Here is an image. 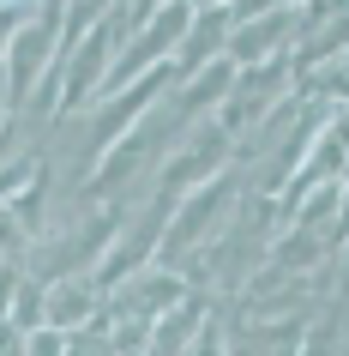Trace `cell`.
Listing matches in <instances>:
<instances>
[{
  "label": "cell",
  "instance_id": "obj_12",
  "mask_svg": "<svg viewBox=\"0 0 349 356\" xmlns=\"http://www.w3.org/2000/svg\"><path fill=\"white\" fill-rule=\"evenodd\" d=\"M12 151V121H0V157Z\"/></svg>",
  "mask_w": 349,
  "mask_h": 356
},
{
  "label": "cell",
  "instance_id": "obj_4",
  "mask_svg": "<svg viewBox=\"0 0 349 356\" xmlns=\"http://www.w3.org/2000/svg\"><path fill=\"white\" fill-rule=\"evenodd\" d=\"M223 157H229V133H223L217 121L199 127V133H187V151L175 157V169H169V193H175V188H193V181H211Z\"/></svg>",
  "mask_w": 349,
  "mask_h": 356
},
{
  "label": "cell",
  "instance_id": "obj_10",
  "mask_svg": "<svg viewBox=\"0 0 349 356\" xmlns=\"http://www.w3.org/2000/svg\"><path fill=\"white\" fill-rule=\"evenodd\" d=\"M157 6H169V0H133V31H139V24H145Z\"/></svg>",
  "mask_w": 349,
  "mask_h": 356
},
{
  "label": "cell",
  "instance_id": "obj_2",
  "mask_svg": "<svg viewBox=\"0 0 349 356\" xmlns=\"http://www.w3.org/2000/svg\"><path fill=\"white\" fill-rule=\"evenodd\" d=\"M229 200H235V169H229V175L217 169V175H211V181H205V188L187 200L181 218H175V224H163V242H157V266H181L187 248L199 242L205 229H217V224H223Z\"/></svg>",
  "mask_w": 349,
  "mask_h": 356
},
{
  "label": "cell",
  "instance_id": "obj_8",
  "mask_svg": "<svg viewBox=\"0 0 349 356\" xmlns=\"http://www.w3.org/2000/svg\"><path fill=\"white\" fill-rule=\"evenodd\" d=\"M24 356H67V332H55V326L24 332Z\"/></svg>",
  "mask_w": 349,
  "mask_h": 356
},
{
  "label": "cell",
  "instance_id": "obj_5",
  "mask_svg": "<svg viewBox=\"0 0 349 356\" xmlns=\"http://www.w3.org/2000/svg\"><path fill=\"white\" fill-rule=\"evenodd\" d=\"M199 326H205V308L193 296H181L169 314L151 320V338H145V350H139V356H187V344H193Z\"/></svg>",
  "mask_w": 349,
  "mask_h": 356
},
{
  "label": "cell",
  "instance_id": "obj_3",
  "mask_svg": "<svg viewBox=\"0 0 349 356\" xmlns=\"http://www.w3.org/2000/svg\"><path fill=\"white\" fill-rule=\"evenodd\" d=\"M289 37H301V13H277V19H241L229 31V49L223 60L229 67H259V60H277L289 49Z\"/></svg>",
  "mask_w": 349,
  "mask_h": 356
},
{
  "label": "cell",
  "instance_id": "obj_11",
  "mask_svg": "<svg viewBox=\"0 0 349 356\" xmlns=\"http://www.w3.org/2000/svg\"><path fill=\"white\" fill-rule=\"evenodd\" d=\"M301 356H331V338L319 332V338H313V344H307V350H301Z\"/></svg>",
  "mask_w": 349,
  "mask_h": 356
},
{
  "label": "cell",
  "instance_id": "obj_9",
  "mask_svg": "<svg viewBox=\"0 0 349 356\" xmlns=\"http://www.w3.org/2000/svg\"><path fill=\"white\" fill-rule=\"evenodd\" d=\"M12 290H19V272L0 266V320H6V308H12Z\"/></svg>",
  "mask_w": 349,
  "mask_h": 356
},
{
  "label": "cell",
  "instance_id": "obj_1",
  "mask_svg": "<svg viewBox=\"0 0 349 356\" xmlns=\"http://www.w3.org/2000/svg\"><path fill=\"white\" fill-rule=\"evenodd\" d=\"M60 24H67V0H49V13L37 24H19L12 31V49H6V109H24L37 97V73H49V60L60 49Z\"/></svg>",
  "mask_w": 349,
  "mask_h": 356
},
{
  "label": "cell",
  "instance_id": "obj_6",
  "mask_svg": "<svg viewBox=\"0 0 349 356\" xmlns=\"http://www.w3.org/2000/svg\"><path fill=\"white\" fill-rule=\"evenodd\" d=\"M91 314H96V284H85V278L49 284V296H42V326H55V332H78Z\"/></svg>",
  "mask_w": 349,
  "mask_h": 356
},
{
  "label": "cell",
  "instance_id": "obj_7",
  "mask_svg": "<svg viewBox=\"0 0 349 356\" xmlns=\"http://www.w3.org/2000/svg\"><path fill=\"white\" fill-rule=\"evenodd\" d=\"M42 296H49V284H24L19 278L12 308H6V326H12V332H37V326H42Z\"/></svg>",
  "mask_w": 349,
  "mask_h": 356
}]
</instances>
